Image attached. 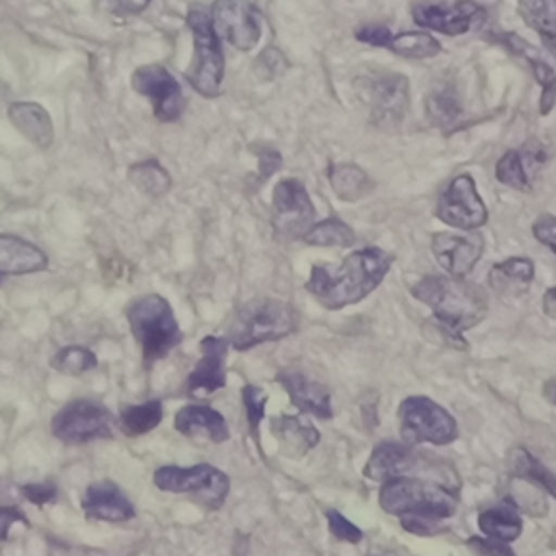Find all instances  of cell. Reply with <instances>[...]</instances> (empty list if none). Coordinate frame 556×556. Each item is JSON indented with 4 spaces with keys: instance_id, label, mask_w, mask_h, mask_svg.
Returning a JSON list of instances; mask_svg holds the SVG:
<instances>
[{
    "instance_id": "cell-23",
    "label": "cell",
    "mask_w": 556,
    "mask_h": 556,
    "mask_svg": "<svg viewBox=\"0 0 556 556\" xmlns=\"http://www.w3.org/2000/svg\"><path fill=\"white\" fill-rule=\"evenodd\" d=\"M413 447L415 445L400 443V441L378 443L363 467V476L376 482H387L397 476H408L417 460V452Z\"/></svg>"
},
{
    "instance_id": "cell-42",
    "label": "cell",
    "mask_w": 556,
    "mask_h": 556,
    "mask_svg": "<svg viewBox=\"0 0 556 556\" xmlns=\"http://www.w3.org/2000/svg\"><path fill=\"white\" fill-rule=\"evenodd\" d=\"M287 59L282 56V52L278 48H265L258 59H256V74L263 80H271L274 76L282 74L287 70Z\"/></svg>"
},
{
    "instance_id": "cell-7",
    "label": "cell",
    "mask_w": 556,
    "mask_h": 556,
    "mask_svg": "<svg viewBox=\"0 0 556 556\" xmlns=\"http://www.w3.org/2000/svg\"><path fill=\"white\" fill-rule=\"evenodd\" d=\"M354 91L361 104L367 109L374 126L382 130H395L402 126L410 104L408 78L404 74L391 70L361 74L354 78Z\"/></svg>"
},
{
    "instance_id": "cell-40",
    "label": "cell",
    "mask_w": 556,
    "mask_h": 556,
    "mask_svg": "<svg viewBox=\"0 0 556 556\" xmlns=\"http://www.w3.org/2000/svg\"><path fill=\"white\" fill-rule=\"evenodd\" d=\"M96 9L109 17H132L143 13L152 0H93Z\"/></svg>"
},
{
    "instance_id": "cell-2",
    "label": "cell",
    "mask_w": 556,
    "mask_h": 556,
    "mask_svg": "<svg viewBox=\"0 0 556 556\" xmlns=\"http://www.w3.org/2000/svg\"><path fill=\"white\" fill-rule=\"evenodd\" d=\"M393 256L382 248L367 245L350 252L339 265L317 263L311 267L304 289L328 311H339L367 298L384 280Z\"/></svg>"
},
{
    "instance_id": "cell-20",
    "label": "cell",
    "mask_w": 556,
    "mask_h": 556,
    "mask_svg": "<svg viewBox=\"0 0 556 556\" xmlns=\"http://www.w3.org/2000/svg\"><path fill=\"white\" fill-rule=\"evenodd\" d=\"M276 382L287 391L291 397V404L317 419H330L332 417V400L326 384L311 378L308 374L300 369H282L276 376Z\"/></svg>"
},
{
    "instance_id": "cell-26",
    "label": "cell",
    "mask_w": 556,
    "mask_h": 556,
    "mask_svg": "<svg viewBox=\"0 0 556 556\" xmlns=\"http://www.w3.org/2000/svg\"><path fill=\"white\" fill-rule=\"evenodd\" d=\"M9 122L17 128L22 137H26L37 148H50L54 139V126L50 113L33 100L11 102L7 109Z\"/></svg>"
},
{
    "instance_id": "cell-36",
    "label": "cell",
    "mask_w": 556,
    "mask_h": 556,
    "mask_svg": "<svg viewBox=\"0 0 556 556\" xmlns=\"http://www.w3.org/2000/svg\"><path fill=\"white\" fill-rule=\"evenodd\" d=\"M308 245H324V248H348L356 241V232L339 217H326L321 222H315L302 239Z\"/></svg>"
},
{
    "instance_id": "cell-4",
    "label": "cell",
    "mask_w": 556,
    "mask_h": 556,
    "mask_svg": "<svg viewBox=\"0 0 556 556\" xmlns=\"http://www.w3.org/2000/svg\"><path fill=\"white\" fill-rule=\"evenodd\" d=\"M298 326L300 313L293 304L269 295H256L232 311L224 337L237 352H248L261 343L280 341L293 334Z\"/></svg>"
},
{
    "instance_id": "cell-24",
    "label": "cell",
    "mask_w": 556,
    "mask_h": 556,
    "mask_svg": "<svg viewBox=\"0 0 556 556\" xmlns=\"http://www.w3.org/2000/svg\"><path fill=\"white\" fill-rule=\"evenodd\" d=\"M269 432L287 458H302L319 443V430L298 415L269 417Z\"/></svg>"
},
{
    "instance_id": "cell-12",
    "label": "cell",
    "mask_w": 556,
    "mask_h": 556,
    "mask_svg": "<svg viewBox=\"0 0 556 556\" xmlns=\"http://www.w3.org/2000/svg\"><path fill=\"white\" fill-rule=\"evenodd\" d=\"M434 217L452 228L471 232L486 224L489 211L469 174L454 176L437 198Z\"/></svg>"
},
{
    "instance_id": "cell-31",
    "label": "cell",
    "mask_w": 556,
    "mask_h": 556,
    "mask_svg": "<svg viewBox=\"0 0 556 556\" xmlns=\"http://www.w3.org/2000/svg\"><path fill=\"white\" fill-rule=\"evenodd\" d=\"M165 406L161 400H146L141 404L124 406L117 415V426L128 437H141L163 421Z\"/></svg>"
},
{
    "instance_id": "cell-30",
    "label": "cell",
    "mask_w": 556,
    "mask_h": 556,
    "mask_svg": "<svg viewBox=\"0 0 556 556\" xmlns=\"http://www.w3.org/2000/svg\"><path fill=\"white\" fill-rule=\"evenodd\" d=\"M523 22L536 30L543 46L556 56V0H517Z\"/></svg>"
},
{
    "instance_id": "cell-47",
    "label": "cell",
    "mask_w": 556,
    "mask_h": 556,
    "mask_svg": "<svg viewBox=\"0 0 556 556\" xmlns=\"http://www.w3.org/2000/svg\"><path fill=\"white\" fill-rule=\"evenodd\" d=\"M13 523H22L26 528L30 526L28 517L17 506H0V541H7Z\"/></svg>"
},
{
    "instance_id": "cell-38",
    "label": "cell",
    "mask_w": 556,
    "mask_h": 556,
    "mask_svg": "<svg viewBox=\"0 0 556 556\" xmlns=\"http://www.w3.org/2000/svg\"><path fill=\"white\" fill-rule=\"evenodd\" d=\"M241 402H243V408H245V417H248V430H250V437L254 439L256 447L261 450V424L265 419V408H267V391L258 384H243L241 389Z\"/></svg>"
},
{
    "instance_id": "cell-5",
    "label": "cell",
    "mask_w": 556,
    "mask_h": 556,
    "mask_svg": "<svg viewBox=\"0 0 556 556\" xmlns=\"http://www.w3.org/2000/svg\"><path fill=\"white\" fill-rule=\"evenodd\" d=\"M126 319L146 365L165 358L182 341V330L174 308L159 293H143L135 298L126 306Z\"/></svg>"
},
{
    "instance_id": "cell-25",
    "label": "cell",
    "mask_w": 556,
    "mask_h": 556,
    "mask_svg": "<svg viewBox=\"0 0 556 556\" xmlns=\"http://www.w3.org/2000/svg\"><path fill=\"white\" fill-rule=\"evenodd\" d=\"M48 267V254L35 243L0 232V276H24L37 274Z\"/></svg>"
},
{
    "instance_id": "cell-41",
    "label": "cell",
    "mask_w": 556,
    "mask_h": 556,
    "mask_svg": "<svg viewBox=\"0 0 556 556\" xmlns=\"http://www.w3.org/2000/svg\"><path fill=\"white\" fill-rule=\"evenodd\" d=\"M254 152H256V159H258V169H256L258 178L254 180L252 189L263 185L269 176H274L282 167V156H280V152L276 148L263 143V146H254Z\"/></svg>"
},
{
    "instance_id": "cell-39",
    "label": "cell",
    "mask_w": 556,
    "mask_h": 556,
    "mask_svg": "<svg viewBox=\"0 0 556 556\" xmlns=\"http://www.w3.org/2000/svg\"><path fill=\"white\" fill-rule=\"evenodd\" d=\"M326 521H328V530L330 534L337 539V541H343V543H361L363 541V530L352 523L345 515H341L337 508H328L326 510Z\"/></svg>"
},
{
    "instance_id": "cell-21",
    "label": "cell",
    "mask_w": 556,
    "mask_h": 556,
    "mask_svg": "<svg viewBox=\"0 0 556 556\" xmlns=\"http://www.w3.org/2000/svg\"><path fill=\"white\" fill-rule=\"evenodd\" d=\"M174 428L189 437L211 443H224L230 437L226 417L206 404H185L174 415Z\"/></svg>"
},
{
    "instance_id": "cell-18",
    "label": "cell",
    "mask_w": 556,
    "mask_h": 556,
    "mask_svg": "<svg viewBox=\"0 0 556 556\" xmlns=\"http://www.w3.org/2000/svg\"><path fill=\"white\" fill-rule=\"evenodd\" d=\"M80 508L87 519L122 523L135 517V506L130 497L113 480L91 482L80 500Z\"/></svg>"
},
{
    "instance_id": "cell-22",
    "label": "cell",
    "mask_w": 556,
    "mask_h": 556,
    "mask_svg": "<svg viewBox=\"0 0 556 556\" xmlns=\"http://www.w3.org/2000/svg\"><path fill=\"white\" fill-rule=\"evenodd\" d=\"M500 43L506 46L508 52H513L515 56L523 59L530 65L532 76H534V80L541 87L539 113L541 115H549L554 104H556V72H554V67L539 54V50L534 46H530L528 41H523L515 33H504L500 37Z\"/></svg>"
},
{
    "instance_id": "cell-28",
    "label": "cell",
    "mask_w": 556,
    "mask_h": 556,
    "mask_svg": "<svg viewBox=\"0 0 556 556\" xmlns=\"http://www.w3.org/2000/svg\"><path fill=\"white\" fill-rule=\"evenodd\" d=\"M534 278V263L528 256H508L489 269V285L502 295H521Z\"/></svg>"
},
{
    "instance_id": "cell-19",
    "label": "cell",
    "mask_w": 556,
    "mask_h": 556,
    "mask_svg": "<svg viewBox=\"0 0 556 556\" xmlns=\"http://www.w3.org/2000/svg\"><path fill=\"white\" fill-rule=\"evenodd\" d=\"M543 163H545L543 146L536 141H528L521 148L506 150L497 159L495 178L515 191H530Z\"/></svg>"
},
{
    "instance_id": "cell-35",
    "label": "cell",
    "mask_w": 556,
    "mask_h": 556,
    "mask_svg": "<svg viewBox=\"0 0 556 556\" xmlns=\"http://www.w3.org/2000/svg\"><path fill=\"white\" fill-rule=\"evenodd\" d=\"M387 48L404 59H430L441 52V43L434 39V35L426 30L391 33Z\"/></svg>"
},
{
    "instance_id": "cell-1",
    "label": "cell",
    "mask_w": 556,
    "mask_h": 556,
    "mask_svg": "<svg viewBox=\"0 0 556 556\" xmlns=\"http://www.w3.org/2000/svg\"><path fill=\"white\" fill-rule=\"evenodd\" d=\"M378 504L384 513L395 515L406 532L434 536L450 528L447 519L458 508V493L456 486L408 473L382 482Z\"/></svg>"
},
{
    "instance_id": "cell-15",
    "label": "cell",
    "mask_w": 556,
    "mask_h": 556,
    "mask_svg": "<svg viewBox=\"0 0 556 556\" xmlns=\"http://www.w3.org/2000/svg\"><path fill=\"white\" fill-rule=\"evenodd\" d=\"M215 33L241 52L256 48L261 39V13L250 0H215L211 7Z\"/></svg>"
},
{
    "instance_id": "cell-11",
    "label": "cell",
    "mask_w": 556,
    "mask_h": 556,
    "mask_svg": "<svg viewBox=\"0 0 556 556\" xmlns=\"http://www.w3.org/2000/svg\"><path fill=\"white\" fill-rule=\"evenodd\" d=\"M315 224V204L298 178H282L271 191V226L280 241H295Z\"/></svg>"
},
{
    "instance_id": "cell-51",
    "label": "cell",
    "mask_w": 556,
    "mask_h": 556,
    "mask_svg": "<svg viewBox=\"0 0 556 556\" xmlns=\"http://www.w3.org/2000/svg\"><path fill=\"white\" fill-rule=\"evenodd\" d=\"M0 282H2V276H0Z\"/></svg>"
},
{
    "instance_id": "cell-46",
    "label": "cell",
    "mask_w": 556,
    "mask_h": 556,
    "mask_svg": "<svg viewBox=\"0 0 556 556\" xmlns=\"http://www.w3.org/2000/svg\"><path fill=\"white\" fill-rule=\"evenodd\" d=\"M467 545L473 552H478L480 556H515V552L508 547V543H500V541H491V539L471 536L467 541Z\"/></svg>"
},
{
    "instance_id": "cell-10",
    "label": "cell",
    "mask_w": 556,
    "mask_h": 556,
    "mask_svg": "<svg viewBox=\"0 0 556 556\" xmlns=\"http://www.w3.org/2000/svg\"><path fill=\"white\" fill-rule=\"evenodd\" d=\"M115 428V417L111 410L89 397H74L65 402L52 417L50 430L54 439L67 445H85L91 441L111 439Z\"/></svg>"
},
{
    "instance_id": "cell-17",
    "label": "cell",
    "mask_w": 556,
    "mask_h": 556,
    "mask_svg": "<svg viewBox=\"0 0 556 556\" xmlns=\"http://www.w3.org/2000/svg\"><path fill=\"white\" fill-rule=\"evenodd\" d=\"M430 250L447 276L467 278L484 252V237L480 232L456 235L441 230L432 235Z\"/></svg>"
},
{
    "instance_id": "cell-37",
    "label": "cell",
    "mask_w": 556,
    "mask_h": 556,
    "mask_svg": "<svg viewBox=\"0 0 556 556\" xmlns=\"http://www.w3.org/2000/svg\"><path fill=\"white\" fill-rule=\"evenodd\" d=\"M50 367L63 376H83L98 367V356L87 345H65L50 358Z\"/></svg>"
},
{
    "instance_id": "cell-29",
    "label": "cell",
    "mask_w": 556,
    "mask_h": 556,
    "mask_svg": "<svg viewBox=\"0 0 556 556\" xmlns=\"http://www.w3.org/2000/svg\"><path fill=\"white\" fill-rule=\"evenodd\" d=\"M328 182L339 200L356 202L374 191V182L367 172L354 163H332L328 167Z\"/></svg>"
},
{
    "instance_id": "cell-50",
    "label": "cell",
    "mask_w": 556,
    "mask_h": 556,
    "mask_svg": "<svg viewBox=\"0 0 556 556\" xmlns=\"http://www.w3.org/2000/svg\"><path fill=\"white\" fill-rule=\"evenodd\" d=\"M367 556H400L397 552H391V549H384V552H371Z\"/></svg>"
},
{
    "instance_id": "cell-8",
    "label": "cell",
    "mask_w": 556,
    "mask_h": 556,
    "mask_svg": "<svg viewBox=\"0 0 556 556\" xmlns=\"http://www.w3.org/2000/svg\"><path fill=\"white\" fill-rule=\"evenodd\" d=\"M152 482L159 491L191 495L198 504L206 506L208 510L222 508L230 491V478L222 469L208 463H198L187 467L163 465L154 471Z\"/></svg>"
},
{
    "instance_id": "cell-49",
    "label": "cell",
    "mask_w": 556,
    "mask_h": 556,
    "mask_svg": "<svg viewBox=\"0 0 556 556\" xmlns=\"http://www.w3.org/2000/svg\"><path fill=\"white\" fill-rule=\"evenodd\" d=\"M543 395H545L552 404H556V378L545 382V387H543Z\"/></svg>"
},
{
    "instance_id": "cell-48",
    "label": "cell",
    "mask_w": 556,
    "mask_h": 556,
    "mask_svg": "<svg viewBox=\"0 0 556 556\" xmlns=\"http://www.w3.org/2000/svg\"><path fill=\"white\" fill-rule=\"evenodd\" d=\"M543 313L549 319H556V287H549L543 295Z\"/></svg>"
},
{
    "instance_id": "cell-34",
    "label": "cell",
    "mask_w": 556,
    "mask_h": 556,
    "mask_svg": "<svg viewBox=\"0 0 556 556\" xmlns=\"http://www.w3.org/2000/svg\"><path fill=\"white\" fill-rule=\"evenodd\" d=\"M460 113H463L460 98L450 85L437 87L428 93V98H426V117L432 126L447 130L458 122Z\"/></svg>"
},
{
    "instance_id": "cell-33",
    "label": "cell",
    "mask_w": 556,
    "mask_h": 556,
    "mask_svg": "<svg viewBox=\"0 0 556 556\" xmlns=\"http://www.w3.org/2000/svg\"><path fill=\"white\" fill-rule=\"evenodd\" d=\"M128 180L132 187L150 198H161L172 189V176L169 172L154 159H143L139 163H132L128 167Z\"/></svg>"
},
{
    "instance_id": "cell-44",
    "label": "cell",
    "mask_w": 556,
    "mask_h": 556,
    "mask_svg": "<svg viewBox=\"0 0 556 556\" xmlns=\"http://www.w3.org/2000/svg\"><path fill=\"white\" fill-rule=\"evenodd\" d=\"M532 235L539 243L547 245L556 254V217L549 213H541L532 222Z\"/></svg>"
},
{
    "instance_id": "cell-16",
    "label": "cell",
    "mask_w": 556,
    "mask_h": 556,
    "mask_svg": "<svg viewBox=\"0 0 556 556\" xmlns=\"http://www.w3.org/2000/svg\"><path fill=\"white\" fill-rule=\"evenodd\" d=\"M230 343L224 334H206L200 341V358L189 371L185 391L191 397L211 395L226 387V356Z\"/></svg>"
},
{
    "instance_id": "cell-14",
    "label": "cell",
    "mask_w": 556,
    "mask_h": 556,
    "mask_svg": "<svg viewBox=\"0 0 556 556\" xmlns=\"http://www.w3.org/2000/svg\"><path fill=\"white\" fill-rule=\"evenodd\" d=\"M130 85L137 93L150 100L152 113L159 122L172 124L180 119L185 111L182 87L165 65L161 63L139 65L130 76Z\"/></svg>"
},
{
    "instance_id": "cell-43",
    "label": "cell",
    "mask_w": 556,
    "mask_h": 556,
    "mask_svg": "<svg viewBox=\"0 0 556 556\" xmlns=\"http://www.w3.org/2000/svg\"><path fill=\"white\" fill-rule=\"evenodd\" d=\"M20 491H22V495L30 502V504H35V506H43V504H52V502H56V497H59V489H56V484L54 482H26V484H22L20 486Z\"/></svg>"
},
{
    "instance_id": "cell-13",
    "label": "cell",
    "mask_w": 556,
    "mask_h": 556,
    "mask_svg": "<svg viewBox=\"0 0 556 556\" xmlns=\"http://www.w3.org/2000/svg\"><path fill=\"white\" fill-rule=\"evenodd\" d=\"M413 22L441 35H465L486 22V9L473 0H417L410 7Z\"/></svg>"
},
{
    "instance_id": "cell-45",
    "label": "cell",
    "mask_w": 556,
    "mask_h": 556,
    "mask_svg": "<svg viewBox=\"0 0 556 556\" xmlns=\"http://www.w3.org/2000/svg\"><path fill=\"white\" fill-rule=\"evenodd\" d=\"M354 37L361 43H367V46H374V48H387L391 30L382 24H365V26H358L354 30Z\"/></svg>"
},
{
    "instance_id": "cell-3",
    "label": "cell",
    "mask_w": 556,
    "mask_h": 556,
    "mask_svg": "<svg viewBox=\"0 0 556 556\" xmlns=\"http://www.w3.org/2000/svg\"><path fill=\"white\" fill-rule=\"evenodd\" d=\"M410 293L430 306L439 328L450 334H460L473 328L489 313L484 289L467 278L428 274L410 287Z\"/></svg>"
},
{
    "instance_id": "cell-6",
    "label": "cell",
    "mask_w": 556,
    "mask_h": 556,
    "mask_svg": "<svg viewBox=\"0 0 556 556\" xmlns=\"http://www.w3.org/2000/svg\"><path fill=\"white\" fill-rule=\"evenodd\" d=\"M187 28L191 30L193 39V54L187 65L185 78L204 98H215L219 96L222 80H224V52H222V41L219 35L213 28L211 13L204 11L202 7H191L187 11Z\"/></svg>"
},
{
    "instance_id": "cell-9",
    "label": "cell",
    "mask_w": 556,
    "mask_h": 556,
    "mask_svg": "<svg viewBox=\"0 0 556 556\" xmlns=\"http://www.w3.org/2000/svg\"><path fill=\"white\" fill-rule=\"evenodd\" d=\"M397 426L408 445H450L458 437L456 419L426 395H408L400 402Z\"/></svg>"
},
{
    "instance_id": "cell-32",
    "label": "cell",
    "mask_w": 556,
    "mask_h": 556,
    "mask_svg": "<svg viewBox=\"0 0 556 556\" xmlns=\"http://www.w3.org/2000/svg\"><path fill=\"white\" fill-rule=\"evenodd\" d=\"M508 465L517 478L528 480L534 486L545 489L552 497H556V473H552L530 450L513 447L508 454Z\"/></svg>"
},
{
    "instance_id": "cell-27",
    "label": "cell",
    "mask_w": 556,
    "mask_h": 556,
    "mask_svg": "<svg viewBox=\"0 0 556 556\" xmlns=\"http://www.w3.org/2000/svg\"><path fill=\"white\" fill-rule=\"evenodd\" d=\"M478 528L491 541L513 543L523 530L519 506L515 502L506 500V502H500L495 506L484 508L478 515Z\"/></svg>"
}]
</instances>
